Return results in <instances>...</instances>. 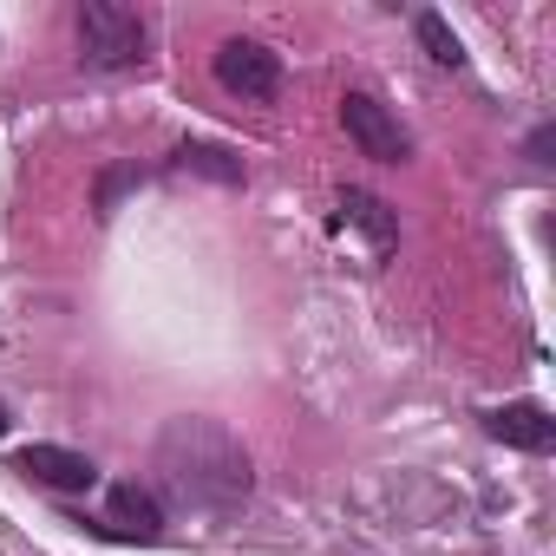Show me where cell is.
Segmentation results:
<instances>
[{"instance_id":"obj_5","label":"cell","mask_w":556,"mask_h":556,"mask_svg":"<svg viewBox=\"0 0 556 556\" xmlns=\"http://www.w3.org/2000/svg\"><path fill=\"white\" fill-rule=\"evenodd\" d=\"M491 439H504V445H517V452H549V445H556V419H549L536 400H510V406L491 413Z\"/></svg>"},{"instance_id":"obj_3","label":"cell","mask_w":556,"mask_h":556,"mask_svg":"<svg viewBox=\"0 0 556 556\" xmlns=\"http://www.w3.org/2000/svg\"><path fill=\"white\" fill-rule=\"evenodd\" d=\"M216 79L229 92H242V99H268L275 86H282V60H275L268 47H255V40H229L216 53Z\"/></svg>"},{"instance_id":"obj_6","label":"cell","mask_w":556,"mask_h":556,"mask_svg":"<svg viewBox=\"0 0 556 556\" xmlns=\"http://www.w3.org/2000/svg\"><path fill=\"white\" fill-rule=\"evenodd\" d=\"M112 517H118L125 530H138V536H157V523H164L157 504H151L138 484H112Z\"/></svg>"},{"instance_id":"obj_8","label":"cell","mask_w":556,"mask_h":556,"mask_svg":"<svg viewBox=\"0 0 556 556\" xmlns=\"http://www.w3.org/2000/svg\"><path fill=\"white\" fill-rule=\"evenodd\" d=\"M419 40H426V53H432L439 66H465V47H458V34H452L439 14H419Z\"/></svg>"},{"instance_id":"obj_2","label":"cell","mask_w":556,"mask_h":556,"mask_svg":"<svg viewBox=\"0 0 556 556\" xmlns=\"http://www.w3.org/2000/svg\"><path fill=\"white\" fill-rule=\"evenodd\" d=\"M341 125H348V138H354L367 157H380V164H400V157L413 151V144H406V131L393 125V112H387L380 99H367V92H348Z\"/></svg>"},{"instance_id":"obj_4","label":"cell","mask_w":556,"mask_h":556,"mask_svg":"<svg viewBox=\"0 0 556 556\" xmlns=\"http://www.w3.org/2000/svg\"><path fill=\"white\" fill-rule=\"evenodd\" d=\"M14 471H27L34 484H53V491H86L99 471L86 452H66V445H21L14 452Z\"/></svg>"},{"instance_id":"obj_10","label":"cell","mask_w":556,"mask_h":556,"mask_svg":"<svg viewBox=\"0 0 556 556\" xmlns=\"http://www.w3.org/2000/svg\"><path fill=\"white\" fill-rule=\"evenodd\" d=\"M0 432H8V413H0Z\"/></svg>"},{"instance_id":"obj_1","label":"cell","mask_w":556,"mask_h":556,"mask_svg":"<svg viewBox=\"0 0 556 556\" xmlns=\"http://www.w3.org/2000/svg\"><path fill=\"white\" fill-rule=\"evenodd\" d=\"M79 40H86V60L92 66H131L144 53V27H138L131 8H118V0H86Z\"/></svg>"},{"instance_id":"obj_9","label":"cell","mask_w":556,"mask_h":556,"mask_svg":"<svg viewBox=\"0 0 556 556\" xmlns=\"http://www.w3.org/2000/svg\"><path fill=\"white\" fill-rule=\"evenodd\" d=\"M184 170H210V177H223V184H242V164H236L229 151H216V144H190V151H184Z\"/></svg>"},{"instance_id":"obj_7","label":"cell","mask_w":556,"mask_h":556,"mask_svg":"<svg viewBox=\"0 0 556 556\" xmlns=\"http://www.w3.org/2000/svg\"><path fill=\"white\" fill-rule=\"evenodd\" d=\"M341 210H348V223H361V229L374 236V249H393V216H387V203H380V197L348 190V197H341Z\"/></svg>"}]
</instances>
